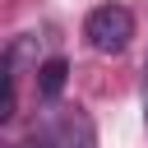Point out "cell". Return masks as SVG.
<instances>
[{
  "label": "cell",
  "mask_w": 148,
  "mask_h": 148,
  "mask_svg": "<svg viewBox=\"0 0 148 148\" xmlns=\"http://www.w3.org/2000/svg\"><path fill=\"white\" fill-rule=\"evenodd\" d=\"M83 37H88L92 51H102V56H120V51L130 46V37H134V14H130L120 0H106V5L88 9V18H83Z\"/></svg>",
  "instance_id": "6da1fadb"
},
{
  "label": "cell",
  "mask_w": 148,
  "mask_h": 148,
  "mask_svg": "<svg viewBox=\"0 0 148 148\" xmlns=\"http://www.w3.org/2000/svg\"><path fill=\"white\" fill-rule=\"evenodd\" d=\"M37 143H42V148H97V130H92V120L74 106V111L51 116V120L37 130Z\"/></svg>",
  "instance_id": "7a4b0ae2"
},
{
  "label": "cell",
  "mask_w": 148,
  "mask_h": 148,
  "mask_svg": "<svg viewBox=\"0 0 148 148\" xmlns=\"http://www.w3.org/2000/svg\"><path fill=\"white\" fill-rule=\"evenodd\" d=\"M65 74H69V65H65L60 56L42 60V65H37V92H42V97H60V88H65Z\"/></svg>",
  "instance_id": "3957f363"
},
{
  "label": "cell",
  "mask_w": 148,
  "mask_h": 148,
  "mask_svg": "<svg viewBox=\"0 0 148 148\" xmlns=\"http://www.w3.org/2000/svg\"><path fill=\"white\" fill-rule=\"evenodd\" d=\"M139 102H143V125H148V60H143V83H139Z\"/></svg>",
  "instance_id": "277c9868"
},
{
  "label": "cell",
  "mask_w": 148,
  "mask_h": 148,
  "mask_svg": "<svg viewBox=\"0 0 148 148\" xmlns=\"http://www.w3.org/2000/svg\"><path fill=\"white\" fill-rule=\"evenodd\" d=\"M14 148H42V143H37V139H32V143H14Z\"/></svg>",
  "instance_id": "5b68a950"
}]
</instances>
